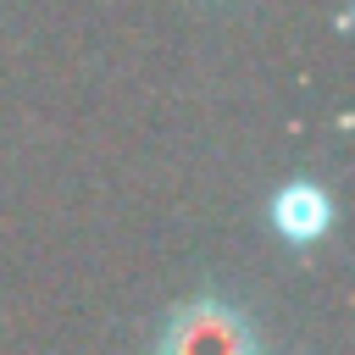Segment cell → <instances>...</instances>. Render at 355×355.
Masks as SVG:
<instances>
[{
	"label": "cell",
	"mask_w": 355,
	"mask_h": 355,
	"mask_svg": "<svg viewBox=\"0 0 355 355\" xmlns=\"http://www.w3.org/2000/svg\"><path fill=\"white\" fill-rule=\"evenodd\" d=\"M172 355H244V333H239L233 316H222V311H194V316L178 327Z\"/></svg>",
	"instance_id": "6da1fadb"
}]
</instances>
